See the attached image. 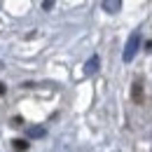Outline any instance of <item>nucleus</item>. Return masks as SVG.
I'll return each instance as SVG.
<instances>
[{"mask_svg":"<svg viewBox=\"0 0 152 152\" xmlns=\"http://www.w3.org/2000/svg\"><path fill=\"white\" fill-rule=\"evenodd\" d=\"M138 49H140V31L131 33V38H129L126 47H124V54H122V58H124L126 63H131V61H133V56L138 54Z\"/></svg>","mask_w":152,"mask_h":152,"instance_id":"1","label":"nucleus"},{"mask_svg":"<svg viewBox=\"0 0 152 152\" xmlns=\"http://www.w3.org/2000/svg\"><path fill=\"white\" fill-rule=\"evenodd\" d=\"M119 10H122V0H103V12L117 14Z\"/></svg>","mask_w":152,"mask_h":152,"instance_id":"2","label":"nucleus"},{"mask_svg":"<svg viewBox=\"0 0 152 152\" xmlns=\"http://www.w3.org/2000/svg\"><path fill=\"white\" fill-rule=\"evenodd\" d=\"M96 68H98V56H91L87 63H84V75H94Z\"/></svg>","mask_w":152,"mask_h":152,"instance_id":"3","label":"nucleus"},{"mask_svg":"<svg viewBox=\"0 0 152 152\" xmlns=\"http://www.w3.org/2000/svg\"><path fill=\"white\" fill-rule=\"evenodd\" d=\"M14 143V150L17 152H26L28 150V140H23V138H17V140H12Z\"/></svg>","mask_w":152,"mask_h":152,"instance_id":"4","label":"nucleus"},{"mask_svg":"<svg viewBox=\"0 0 152 152\" xmlns=\"http://www.w3.org/2000/svg\"><path fill=\"white\" fill-rule=\"evenodd\" d=\"M40 136H45V129H42V126H31V129H28V138H40Z\"/></svg>","mask_w":152,"mask_h":152,"instance_id":"5","label":"nucleus"},{"mask_svg":"<svg viewBox=\"0 0 152 152\" xmlns=\"http://www.w3.org/2000/svg\"><path fill=\"white\" fill-rule=\"evenodd\" d=\"M140 98H143V84L133 82V101H140Z\"/></svg>","mask_w":152,"mask_h":152,"instance_id":"6","label":"nucleus"},{"mask_svg":"<svg viewBox=\"0 0 152 152\" xmlns=\"http://www.w3.org/2000/svg\"><path fill=\"white\" fill-rule=\"evenodd\" d=\"M54 7V0H42V10H52Z\"/></svg>","mask_w":152,"mask_h":152,"instance_id":"7","label":"nucleus"},{"mask_svg":"<svg viewBox=\"0 0 152 152\" xmlns=\"http://www.w3.org/2000/svg\"><path fill=\"white\" fill-rule=\"evenodd\" d=\"M5 94V84H0V96Z\"/></svg>","mask_w":152,"mask_h":152,"instance_id":"8","label":"nucleus"},{"mask_svg":"<svg viewBox=\"0 0 152 152\" xmlns=\"http://www.w3.org/2000/svg\"><path fill=\"white\" fill-rule=\"evenodd\" d=\"M148 52H152V40H150V42H148Z\"/></svg>","mask_w":152,"mask_h":152,"instance_id":"9","label":"nucleus"}]
</instances>
